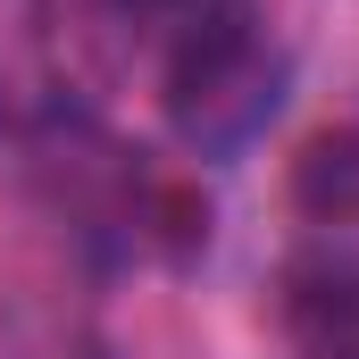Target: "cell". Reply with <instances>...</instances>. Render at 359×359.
I'll return each instance as SVG.
<instances>
[{"label":"cell","mask_w":359,"mask_h":359,"mask_svg":"<svg viewBox=\"0 0 359 359\" xmlns=\"http://www.w3.org/2000/svg\"><path fill=\"white\" fill-rule=\"evenodd\" d=\"M276 100H284V59L268 50L259 17L243 0L192 8L176 59H168V117H176V134L192 151H209V159H234L276 117Z\"/></svg>","instance_id":"cell-1"},{"label":"cell","mask_w":359,"mask_h":359,"mask_svg":"<svg viewBox=\"0 0 359 359\" xmlns=\"http://www.w3.org/2000/svg\"><path fill=\"white\" fill-rule=\"evenodd\" d=\"M292 359H359V259H318L284 284Z\"/></svg>","instance_id":"cell-2"},{"label":"cell","mask_w":359,"mask_h":359,"mask_svg":"<svg viewBox=\"0 0 359 359\" xmlns=\"http://www.w3.org/2000/svg\"><path fill=\"white\" fill-rule=\"evenodd\" d=\"M126 8H209V0H126Z\"/></svg>","instance_id":"cell-3"}]
</instances>
